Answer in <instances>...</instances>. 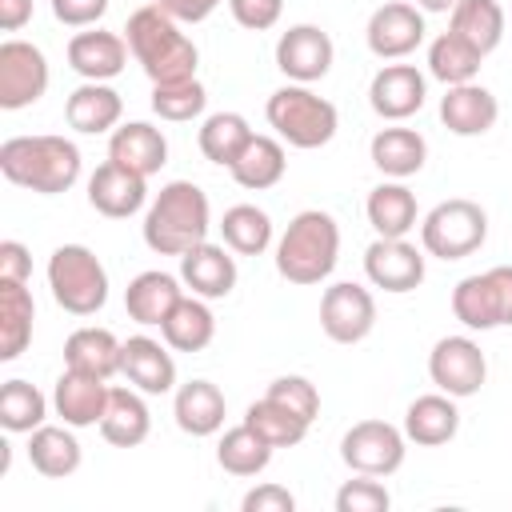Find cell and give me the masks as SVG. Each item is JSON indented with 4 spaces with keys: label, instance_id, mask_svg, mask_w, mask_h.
<instances>
[{
    "label": "cell",
    "instance_id": "d590c367",
    "mask_svg": "<svg viewBox=\"0 0 512 512\" xmlns=\"http://www.w3.org/2000/svg\"><path fill=\"white\" fill-rule=\"evenodd\" d=\"M448 32H456L480 56H488L504 40V8L496 0H460L448 12Z\"/></svg>",
    "mask_w": 512,
    "mask_h": 512
},
{
    "label": "cell",
    "instance_id": "1f68e13d",
    "mask_svg": "<svg viewBox=\"0 0 512 512\" xmlns=\"http://www.w3.org/2000/svg\"><path fill=\"white\" fill-rule=\"evenodd\" d=\"M160 336L172 352H204L216 336V316L208 308L204 296H180V304L168 312V320L160 324Z\"/></svg>",
    "mask_w": 512,
    "mask_h": 512
},
{
    "label": "cell",
    "instance_id": "30bf717a",
    "mask_svg": "<svg viewBox=\"0 0 512 512\" xmlns=\"http://www.w3.org/2000/svg\"><path fill=\"white\" fill-rule=\"evenodd\" d=\"M48 92V56L32 40L0 44V108L20 112Z\"/></svg>",
    "mask_w": 512,
    "mask_h": 512
},
{
    "label": "cell",
    "instance_id": "9a60e30c",
    "mask_svg": "<svg viewBox=\"0 0 512 512\" xmlns=\"http://www.w3.org/2000/svg\"><path fill=\"white\" fill-rule=\"evenodd\" d=\"M424 100H428V80L416 64H384L368 84L372 112L380 120H392V124L416 116L424 108Z\"/></svg>",
    "mask_w": 512,
    "mask_h": 512
},
{
    "label": "cell",
    "instance_id": "d6986e66",
    "mask_svg": "<svg viewBox=\"0 0 512 512\" xmlns=\"http://www.w3.org/2000/svg\"><path fill=\"white\" fill-rule=\"evenodd\" d=\"M496 120H500V100L476 80L452 84L440 96V124L452 136H484L496 128Z\"/></svg>",
    "mask_w": 512,
    "mask_h": 512
},
{
    "label": "cell",
    "instance_id": "7402d4cb",
    "mask_svg": "<svg viewBox=\"0 0 512 512\" xmlns=\"http://www.w3.org/2000/svg\"><path fill=\"white\" fill-rule=\"evenodd\" d=\"M120 116H124V100L112 84L104 80H84L80 88L68 92L64 100V120L68 128L84 132V136H100V132H112L120 128Z\"/></svg>",
    "mask_w": 512,
    "mask_h": 512
},
{
    "label": "cell",
    "instance_id": "e575fe53",
    "mask_svg": "<svg viewBox=\"0 0 512 512\" xmlns=\"http://www.w3.org/2000/svg\"><path fill=\"white\" fill-rule=\"evenodd\" d=\"M452 316L468 332H492L500 328V296L488 272H472L452 288Z\"/></svg>",
    "mask_w": 512,
    "mask_h": 512
},
{
    "label": "cell",
    "instance_id": "52a82bcc",
    "mask_svg": "<svg viewBox=\"0 0 512 512\" xmlns=\"http://www.w3.org/2000/svg\"><path fill=\"white\" fill-rule=\"evenodd\" d=\"M484 240H488V212L464 196L440 200L420 220V248L436 260H464V256L480 252Z\"/></svg>",
    "mask_w": 512,
    "mask_h": 512
},
{
    "label": "cell",
    "instance_id": "f907efd6",
    "mask_svg": "<svg viewBox=\"0 0 512 512\" xmlns=\"http://www.w3.org/2000/svg\"><path fill=\"white\" fill-rule=\"evenodd\" d=\"M152 4H160L172 20H180V24H200V20H208L224 0H152Z\"/></svg>",
    "mask_w": 512,
    "mask_h": 512
},
{
    "label": "cell",
    "instance_id": "8992f818",
    "mask_svg": "<svg viewBox=\"0 0 512 512\" xmlns=\"http://www.w3.org/2000/svg\"><path fill=\"white\" fill-rule=\"evenodd\" d=\"M48 288L52 300L68 316H96L108 304V268L88 244H60L48 256Z\"/></svg>",
    "mask_w": 512,
    "mask_h": 512
},
{
    "label": "cell",
    "instance_id": "c3c4849f",
    "mask_svg": "<svg viewBox=\"0 0 512 512\" xmlns=\"http://www.w3.org/2000/svg\"><path fill=\"white\" fill-rule=\"evenodd\" d=\"M292 508H296V496L284 484H256L240 500V512H292Z\"/></svg>",
    "mask_w": 512,
    "mask_h": 512
},
{
    "label": "cell",
    "instance_id": "f6af8a7d",
    "mask_svg": "<svg viewBox=\"0 0 512 512\" xmlns=\"http://www.w3.org/2000/svg\"><path fill=\"white\" fill-rule=\"evenodd\" d=\"M392 492L380 484V476H360L344 480L336 492V512H388Z\"/></svg>",
    "mask_w": 512,
    "mask_h": 512
},
{
    "label": "cell",
    "instance_id": "836d02e7",
    "mask_svg": "<svg viewBox=\"0 0 512 512\" xmlns=\"http://www.w3.org/2000/svg\"><path fill=\"white\" fill-rule=\"evenodd\" d=\"M232 180L248 192H264L276 188L288 172V156H284V140L280 136H252L248 148L240 152V160L228 168Z\"/></svg>",
    "mask_w": 512,
    "mask_h": 512
},
{
    "label": "cell",
    "instance_id": "d4e9b609",
    "mask_svg": "<svg viewBox=\"0 0 512 512\" xmlns=\"http://www.w3.org/2000/svg\"><path fill=\"white\" fill-rule=\"evenodd\" d=\"M460 432V408H456V396L448 392H428V396H416L404 412V436L420 448H440L448 444L452 436Z\"/></svg>",
    "mask_w": 512,
    "mask_h": 512
},
{
    "label": "cell",
    "instance_id": "8d00e7d4",
    "mask_svg": "<svg viewBox=\"0 0 512 512\" xmlns=\"http://www.w3.org/2000/svg\"><path fill=\"white\" fill-rule=\"evenodd\" d=\"M252 136H256V132H252V124H248L240 112H212V116H204L196 144H200V152H204L208 164L232 168V164L240 160V152L248 148Z\"/></svg>",
    "mask_w": 512,
    "mask_h": 512
},
{
    "label": "cell",
    "instance_id": "ee69618b",
    "mask_svg": "<svg viewBox=\"0 0 512 512\" xmlns=\"http://www.w3.org/2000/svg\"><path fill=\"white\" fill-rule=\"evenodd\" d=\"M264 396L276 400V404H284V408H288L292 416H300L304 424H312V420L320 416V392H316V384H312L308 376H276Z\"/></svg>",
    "mask_w": 512,
    "mask_h": 512
},
{
    "label": "cell",
    "instance_id": "4dcf8cb0",
    "mask_svg": "<svg viewBox=\"0 0 512 512\" xmlns=\"http://www.w3.org/2000/svg\"><path fill=\"white\" fill-rule=\"evenodd\" d=\"M368 224L376 236H408L420 220V208H416V192L404 184V180H384L368 192Z\"/></svg>",
    "mask_w": 512,
    "mask_h": 512
},
{
    "label": "cell",
    "instance_id": "681fc988",
    "mask_svg": "<svg viewBox=\"0 0 512 512\" xmlns=\"http://www.w3.org/2000/svg\"><path fill=\"white\" fill-rule=\"evenodd\" d=\"M32 276V252L20 240H4L0 244V280H24Z\"/></svg>",
    "mask_w": 512,
    "mask_h": 512
},
{
    "label": "cell",
    "instance_id": "277c9868",
    "mask_svg": "<svg viewBox=\"0 0 512 512\" xmlns=\"http://www.w3.org/2000/svg\"><path fill=\"white\" fill-rule=\"evenodd\" d=\"M340 260V224L320 212L304 208L288 220V228L276 240V272L288 284H324Z\"/></svg>",
    "mask_w": 512,
    "mask_h": 512
},
{
    "label": "cell",
    "instance_id": "f5cc1de1",
    "mask_svg": "<svg viewBox=\"0 0 512 512\" xmlns=\"http://www.w3.org/2000/svg\"><path fill=\"white\" fill-rule=\"evenodd\" d=\"M32 20V0H0V28L20 32Z\"/></svg>",
    "mask_w": 512,
    "mask_h": 512
},
{
    "label": "cell",
    "instance_id": "7bdbcfd3",
    "mask_svg": "<svg viewBox=\"0 0 512 512\" xmlns=\"http://www.w3.org/2000/svg\"><path fill=\"white\" fill-rule=\"evenodd\" d=\"M204 108H208V92L196 76L192 80H172V84H152V112L160 120L188 124V120L204 116Z\"/></svg>",
    "mask_w": 512,
    "mask_h": 512
},
{
    "label": "cell",
    "instance_id": "4316f807",
    "mask_svg": "<svg viewBox=\"0 0 512 512\" xmlns=\"http://www.w3.org/2000/svg\"><path fill=\"white\" fill-rule=\"evenodd\" d=\"M120 356H124V340H116L108 328L84 324L64 340V368L112 380L120 372Z\"/></svg>",
    "mask_w": 512,
    "mask_h": 512
},
{
    "label": "cell",
    "instance_id": "603a6c76",
    "mask_svg": "<svg viewBox=\"0 0 512 512\" xmlns=\"http://www.w3.org/2000/svg\"><path fill=\"white\" fill-rule=\"evenodd\" d=\"M180 284H184L180 276L160 272V268H148V272L132 276L128 288H124V308H128V316H132L136 324H144V328H160V324L168 320V312H172V308L180 304V296H184Z\"/></svg>",
    "mask_w": 512,
    "mask_h": 512
},
{
    "label": "cell",
    "instance_id": "816d5d0a",
    "mask_svg": "<svg viewBox=\"0 0 512 512\" xmlns=\"http://www.w3.org/2000/svg\"><path fill=\"white\" fill-rule=\"evenodd\" d=\"M488 276L500 296V324H512V264H496V268H488Z\"/></svg>",
    "mask_w": 512,
    "mask_h": 512
},
{
    "label": "cell",
    "instance_id": "f35d334b",
    "mask_svg": "<svg viewBox=\"0 0 512 512\" xmlns=\"http://www.w3.org/2000/svg\"><path fill=\"white\" fill-rule=\"evenodd\" d=\"M480 64H484V56H480L468 40H460L456 32H440V36L428 44V72H432L444 88L476 80V76H480Z\"/></svg>",
    "mask_w": 512,
    "mask_h": 512
},
{
    "label": "cell",
    "instance_id": "bcb514c9",
    "mask_svg": "<svg viewBox=\"0 0 512 512\" xmlns=\"http://www.w3.org/2000/svg\"><path fill=\"white\" fill-rule=\"evenodd\" d=\"M228 12H232V20H236L240 28H248V32H268V28L280 20L284 0H228Z\"/></svg>",
    "mask_w": 512,
    "mask_h": 512
},
{
    "label": "cell",
    "instance_id": "83f0119b",
    "mask_svg": "<svg viewBox=\"0 0 512 512\" xmlns=\"http://www.w3.org/2000/svg\"><path fill=\"white\" fill-rule=\"evenodd\" d=\"M148 432H152V412L144 404V392L140 388H112L108 408L100 416V436L112 448H136L148 440Z\"/></svg>",
    "mask_w": 512,
    "mask_h": 512
},
{
    "label": "cell",
    "instance_id": "ba28073f",
    "mask_svg": "<svg viewBox=\"0 0 512 512\" xmlns=\"http://www.w3.org/2000/svg\"><path fill=\"white\" fill-rule=\"evenodd\" d=\"M408 436L388 420H360L340 436V460L360 476H392L404 464Z\"/></svg>",
    "mask_w": 512,
    "mask_h": 512
},
{
    "label": "cell",
    "instance_id": "e0dca14e",
    "mask_svg": "<svg viewBox=\"0 0 512 512\" xmlns=\"http://www.w3.org/2000/svg\"><path fill=\"white\" fill-rule=\"evenodd\" d=\"M108 396H112L108 380L88 376V372H76V368H64V372L56 376V384H52V408H56V416H60L64 424H72V428H92V424H100V416H104V408H108Z\"/></svg>",
    "mask_w": 512,
    "mask_h": 512
},
{
    "label": "cell",
    "instance_id": "484cf974",
    "mask_svg": "<svg viewBox=\"0 0 512 512\" xmlns=\"http://www.w3.org/2000/svg\"><path fill=\"white\" fill-rule=\"evenodd\" d=\"M172 416H176V428L188 432V436H216L224 428L228 404H224V392L212 380H188V384L176 388Z\"/></svg>",
    "mask_w": 512,
    "mask_h": 512
},
{
    "label": "cell",
    "instance_id": "5bb4252c",
    "mask_svg": "<svg viewBox=\"0 0 512 512\" xmlns=\"http://www.w3.org/2000/svg\"><path fill=\"white\" fill-rule=\"evenodd\" d=\"M332 60H336L332 36L320 24H292L276 40V68L292 84H316V80H324L332 72Z\"/></svg>",
    "mask_w": 512,
    "mask_h": 512
},
{
    "label": "cell",
    "instance_id": "8fae6325",
    "mask_svg": "<svg viewBox=\"0 0 512 512\" xmlns=\"http://www.w3.org/2000/svg\"><path fill=\"white\" fill-rule=\"evenodd\" d=\"M320 328L332 344H360L376 328V296L352 280L328 284L320 296Z\"/></svg>",
    "mask_w": 512,
    "mask_h": 512
},
{
    "label": "cell",
    "instance_id": "f546056e",
    "mask_svg": "<svg viewBox=\"0 0 512 512\" xmlns=\"http://www.w3.org/2000/svg\"><path fill=\"white\" fill-rule=\"evenodd\" d=\"M372 164L388 176V180H408L424 168L428 160V140L416 128H380L368 144Z\"/></svg>",
    "mask_w": 512,
    "mask_h": 512
},
{
    "label": "cell",
    "instance_id": "7c38bea8",
    "mask_svg": "<svg viewBox=\"0 0 512 512\" xmlns=\"http://www.w3.org/2000/svg\"><path fill=\"white\" fill-rule=\"evenodd\" d=\"M364 276L372 288L404 296L424 284V248L408 244V236H376L364 248Z\"/></svg>",
    "mask_w": 512,
    "mask_h": 512
},
{
    "label": "cell",
    "instance_id": "7dc6e473",
    "mask_svg": "<svg viewBox=\"0 0 512 512\" xmlns=\"http://www.w3.org/2000/svg\"><path fill=\"white\" fill-rule=\"evenodd\" d=\"M48 4L64 28H96L100 16L108 12V0H48Z\"/></svg>",
    "mask_w": 512,
    "mask_h": 512
},
{
    "label": "cell",
    "instance_id": "db71d44e",
    "mask_svg": "<svg viewBox=\"0 0 512 512\" xmlns=\"http://www.w3.org/2000/svg\"><path fill=\"white\" fill-rule=\"evenodd\" d=\"M460 0H416V8L420 12H452Z\"/></svg>",
    "mask_w": 512,
    "mask_h": 512
},
{
    "label": "cell",
    "instance_id": "b9f144b4",
    "mask_svg": "<svg viewBox=\"0 0 512 512\" xmlns=\"http://www.w3.org/2000/svg\"><path fill=\"white\" fill-rule=\"evenodd\" d=\"M244 424H248L256 436H264L272 448H296V444L308 436V424H304L300 416H292L284 404L268 400V396H260V400L248 404Z\"/></svg>",
    "mask_w": 512,
    "mask_h": 512
},
{
    "label": "cell",
    "instance_id": "3957f363",
    "mask_svg": "<svg viewBox=\"0 0 512 512\" xmlns=\"http://www.w3.org/2000/svg\"><path fill=\"white\" fill-rule=\"evenodd\" d=\"M212 228V204L200 184L172 180L156 192L144 212V244L156 256H184L188 248L204 244Z\"/></svg>",
    "mask_w": 512,
    "mask_h": 512
},
{
    "label": "cell",
    "instance_id": "cb8c5ba5",
    "mask_svg": "<svg viewBox=\"0 0 512 512\" xmlns=\"http://www.w3.org/2000/svg\"><path fill=\"white\" fill-rule=\"evenodd\" d=\"M108 160H116V164H124V168H132L140 176H156L168 164V140L148 120H128V124L112 128Z\"/></svg>",
    "mask_w": 512,
    "mask_h": 512
},
{
    "label": "cell",
    "instance_id": "f1b7e54d",
    "mask_svg": "<svg viewBox=\"0 0 512 512\" xmlns=\"http://www.w3.org/2000/svg\"><path fill=\"white\" fill-rule=\"evenodd\" d=\"M84 452L76 440L72 424H40L36 432H28V464L48 476V480H64L80 468Z\"/></svg>",
    "mask_w": 512,
    "mask_h": 512
},
{
    "label": "cell",
    "instance_id": "6da1fadb",
    "mask_svg": "<svg viewBox=\"0 0 512 512\" xmlns=\"http://www.w3.org/2000/svg\"><path fill=\"white\" fill-rule=\"evenodd\" d=\"M84 156L68 136L40 132V136H8L0 144V172L8 184L40 192V196H60L80 180Z\"/></svg>",
    "mask_w": 512,
    "mask_h": 512
},
{
    "label": "cell",
    "instance_id": "5b68a950",
    "mask_svg": "<svg viewBox=\"0 0 512 512\" xmlns=\"http://www.w3.org/2000/svg\"><path fill=\"white\" fill-rule=\"evenodd\" d=\"M264 116L272 124V132L288 144V148H300V152H312V148H324L336 128H340V112L328 96L312 92L308 84H284L268 96L264 104Z\"/></svg>",
    "mask_w": 512,
    "mask_h": 512
},
{
    "label": "cell",
    "instance_id": "d6a6232c",
    "mask_svg": "<svg viewBox=\"0 0 512 512\" xmlns=\"http://www.w3.org/2000/svg\"><path fill=\"white\" fill-rule=\"evenodd\" d=\"M36 304L24 280H0V360H16L32 344Z\"/></svg>",
    "mask_w": 512,
    "mask_h": 512
},
{
    "label": "cell",
    "instance_id": "60d3db41",
    "mask_svg": "<svg viewBox=\"0 0 512 512\" xmlns=\"http://www.w3.org/2000/svg\"><path fill=\"white\" fill-rule=\"evenodd\" d=\"M48 416V396L28 380H4L0 388V424L4 432H36Z\"/></svg>",
    "mask_w": 512,
    "mask_h": 512
},
{
    "label": "cell",
    "instance_id": "4fadbf2b",
    "mask_svg": "<svg viewBox=\"0 0 512 512\" xmlns=\"http://www.w3.org/2000/svg\"><path fill=\"white\" fill-rule=\"evenodd\" d=\"M424 12L408 0H388L368 16L364 40L376 60H404L424 44Z\"/></svg>",
    "mask_w": 512,
    "mask_h": 512
},
{
    "label": "cell",
    "instance_id": "ab89813d",
    "mask_svg": "<svg viewBox=\"0 0 512 512\" xmlns=\"http://www.w3.org/2000/svg\"><path fill=\"white\" fill-rule=\"evenodd\" d=\"M220 236L236 256H260L272 244V216L256 204H232L220 220Z\"/></svg>",
    "mask_w": 512,
    "mask_h": 512
},
{
    "label": "cell",
    "instance_id": "44dd1931",
    "mask_svg": "<svg viewBox=\"0 0 512 512\" xmlns=\"http://www.w3.org/2000/svg\"><path fill=\"white\" fill-rule=\"evenodd\" d=\"M120 372L128 376L132 388H140L144 396H164L176 388V360L172 352L152 340V336H128L124 340V356H120Z\"/></svg>",
    "mask_w": 512,
    "mask_h": 512
},
{
    "label": "cell",
    "instance_id": "ffe728a7",
    "mask_svg": "<svg viewBox=\"0 0 512 512\" xmlns=\"http://www.w3.org/2000/svg\"><path fill=\"white\" fill-rule=\"evenodd\" d=\"M180 280L192 288V296L224 300L236 288V256L228 244H196L180 256Z\"/></svg>",
    "mask_w": 512,
    "mask_h": 512
},
{
    "label": "cell",
    "instance_id": "74e56055",
    "mask_svg": "<svg viewBox=\"0 0 512 512\" xmlns=\"http://www.w3.org/2000/svg\"><path fill=\"white\" fill-rule=\"evenodd\" d=\"M272 444L264 436H256L244 420L236 428H228L216 444V464L228 472V476H260L268 464H272Z\"/></svg>",
    "mask_w": 512,
    "mask_h": 512
},
{
    "label": "cell",
    "instance_id": "ac0fdd59",
    "mask_svg": "<svg viewBox=\"0 0 512 512\" xmlns=\"http://www.w3.org/2000/svg\"><path fill=\"white\" fill-rule=\"evenodd\" d=\"M128 40L120 32H104V28H84L68 40V68L84 80H116L128 64Z\"/></svg>",
    "mask_w": 512,
    "mask_h": 512
},
{
    "label": "cell",
    "instance_id": "7a4b0ae2",
    "mask_svg": "<svg viewBox=\"0 0 512 512\" xmlns=\"http://www.w3.org/2000/svg\"><path fill=\"white\" fill-rule=\"evenodd\" d=\"M124 40L132 48V60L144 68L152 84H172V80H192L200 52L188 32H180V20H172L160 4H144L128 16Z\"/></svg>",
    "mask_w": 512,
    "mask_h": 512
},
{
    "label": "cell",
    "instance_id": "2e32d148",
    "mask_svg": "<svg viewBox=\"0 0 512 512\" xmlns=\"http://www.w3.org/2000/svg\"><path fill=\"white\" fill-rule=\"evenodd\" d=\"M148 200V176L116 164V160H104L92 176H88V204L108 216V220H128L144 208Z\"/></svg>",
    "mask_w": 512,
    "mask_h": 512
},
{
    "label": "cell",
    "instance_id": "9c48e42d",
    "mask_svg": "<svg viewBox=\"0 0 512 512\" xmlns=\"http://www.w3.org/2000/svg\"><path fill=\"white\" fill-rule=\"evenodd\" d=\"M428 376L440 392L464 400L476 396L488 380V360L472 336H440L428 352Z\"/></svg>",
    "mask_w": 512,
    "mask_h": 512
}]
</instances>
